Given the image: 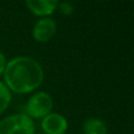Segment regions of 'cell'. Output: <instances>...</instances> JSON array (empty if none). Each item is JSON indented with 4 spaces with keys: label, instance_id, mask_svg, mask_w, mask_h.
I'll return each mask as SVG.
<instances>
[{
    "label": "cell",
    "instance_id": "obj_1",
    "mask_svg": "<svg viewBox=\"0 0 134 134\" xmlns=\"http://www.w3.org/2000/svg\"><path fill=\"white\" fill-rule=\"evenodd\" d=\"M4 78L9 91L26 94L42 83L44 69L37 60L30 57H16L6 64Z\"/></svg>",
    "mask_w": 134,
    "mask_h": 134
},
{
    "label": "cell",
    "instance_id": "obj_2",
    "mask_svg": "<svg viewBox=\"0 0 134 134\" xmlns=\"http://www.w3.org/2000/svg\"><path fill=\"white\" fill-rule=\"evenodd\" d=\"M33 120L25 113L8 115L0 121V134H34Z\"/></svg>",
    "mask_w": 134,
    "mask_h": 134
},
{
    "label": "cell",
    "instance_id": "obj_3",
    "mask_svg": "<svg viewBox=\"0 0 134 134\" xmlns=\"http://www.w3.org/2000/svg\"><path fill=\"white\" fill-rule=\"evenodd\" d=\"M53 100L46 92H38L28 99L25 107V114L31 119H40L51 113Z\"/></svg>",
    "mask_w": 134,
    "mask_h": 134
},
{
    "label": "cell",
    "instance_id": "obj_4",
    "mask_svg": "<svg viewBox=\"0 0 134 134\" xmlns=\"http://www.w3.org/2000/svg\"><path fill=\"white\" fill-rule=\"evenodd\" d=\"M68 122L61 114L49 113L42 118L41 128L46 134H65Z\"/></svg>",
    "mask_w": 134,
    "mask_h": 134
},
{
    "label": "cell",
    "instance_id": "obj_5",
    "mask_svg": "<svg viewBox=\"0 0 134 134\" xmlns=\"http://www.w3.org/2000/svg\"><path fill=\"white\" fill-rule=\"evenodd\" d=\"M57 31V24L51 18H42L33 27V38L39 42H46L52 39Z\"/></svg>",
    "mask_w": 134,
    "mask_h": 134
},
{
    "label": "cell",
    "instance_id": "obj_6",
    "mask_svg": "<svg viewBox=\"0 0 134 134\" xmlns=\"http://www.w3.org/2000/svg\"><path fill=\"white\" fill-rule=\"evenodd\" d=\"M58 1L55 0H27L26 1V6L32 13L39 16L51 15L58 7Z\"/></svg>",
    "mask_w": 134,
    "mask_h": 134
},
{
    "label": "cell",
    "instance_id": "obj_7",
    "mask_svg": "<svg viewBox=\"0 0 134 134\" xmlns=\"http://www.w3.org/2000/svg\"><path fill=\"white\" fill-rule=\"evenodd\" d=\"M83 134H107V126L102 120L97 118H91L82 125Z\"/></svg>",
    "mask_w": 134,
    "mask_h": 134
},
{
    "label": "cell",
    "instance_id": "obj_8",
    "mask_svg": "<svg viewBox=\"0 0 134 134\" xmlns=\"http://www.w3.org/2000/svg\"><path fill=\"white\" fill-rule=\"evenodd\" d=\"M11 99H12L11 91L7 88V86L5 83H2L0 81V114L7 109L9 102H11Z\"/></svg>",
    "mask_w": 134,
    "mask_h": 134
},
{
    "label": "cell",
    "instance_id": "obj_9",
    "mask_svg": "<svg viewBox=\"0 0 134 134\" xmlns=\"http://www.w3.org/2000/svg\"><path fill=\"white\" fill-rule=\"evenodd\" d=\"M58 7L64 15H71L74 12V7L72 6V4H69V2H61V4H58Z\"/></svg>",
    "mask_w": 134,
    "mask_h": 134
},
{
    "label": "cell",
    "instance_id": "obj_10",
    "mask_svg": "<svg viewBox=\"0 0 134 134\" xmlns=\"http://www.w3.org/2000/svg\"><path fill=\"white\" fill-rule=\"evenodd\" d=\"M6 58L2 53H0V75L5 72V68H6Z\"/></svg>",
    "mask_w": 134,
    "mask_h": 134
}]
</instances>
